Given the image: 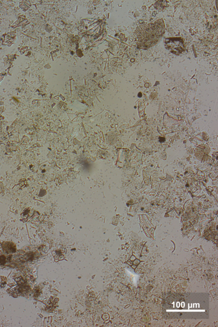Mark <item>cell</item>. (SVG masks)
<instances>
[{"label": "cell", "instance_id": "obj_1", "mask_svg": "<svg viewBox=\"0 0 218 327\" xmlns=\"http://www.w3.org/2000/svg\"><path fill=\"white\" fill-rule=\"evenodd\" d=\"M164 32V24L162 19L154 23H145L136 29L138 47L143 49L152 47L157 43Z\"/></svg>", "mask_w": 218, "mask_h": 327}, {"label": "cell", "instance_id": "obj_2", "mask_svg": "<svg viewBox=\"0 0 218 327\" xmlns=\"http://www.w3.org/2000/svg\"><path fill=\"white\" fill-rule=\"evenodd\" d=\"M164 46L176 54H181L184 49L183 42L179 38H169L164 41Z\"/></svg>", "mask_w": 218, "mask_h": 327}, {"label": "cell", "instance_id": "obj_3", "mask_svg": "<svg viewBox=\"0 0 218 327\" xmlns=\"http://www.w3.org/2000/svg\"><path fill=\"white\" fill-rule=\"evenodd\" d=\"M3 251L7 254L15 253L16 251V247L13 243L10 242H5L3 243Z\"/></svg>", "mask_w": 218, "mask_h": 327}, {"label": "cell", "instance_id": "obj_4", "mask_svg": "<svg viewBox=\"0 0 218 327\" xmlns=\"http://www.w3.org/2000/svg\"><path fill=\"white\" fill-rule=\"evenodd\" d=\"M165 2H166L165 1H158L156 3L155 5H156L155 6V7L159 11H163L165 9V8L166 7V5H165L166 3Z\"/></svg>", "mask_w": 218, "mask_h": 327}, {"label": "cell", "instance_id": "obj_5", "mask_svg": "<svg viewBox=\"0 0 218 327\" xmlns=\"http://www.w3.org/2000/svg\"><path fill=\"white\" fill-rule=\"evenodd\" d=\"M6 258L4 256H1L0 257V264L4 265L6 263Z\"/></svg>", "mask_w": 218, "mask_h": 327}]
</instances>
